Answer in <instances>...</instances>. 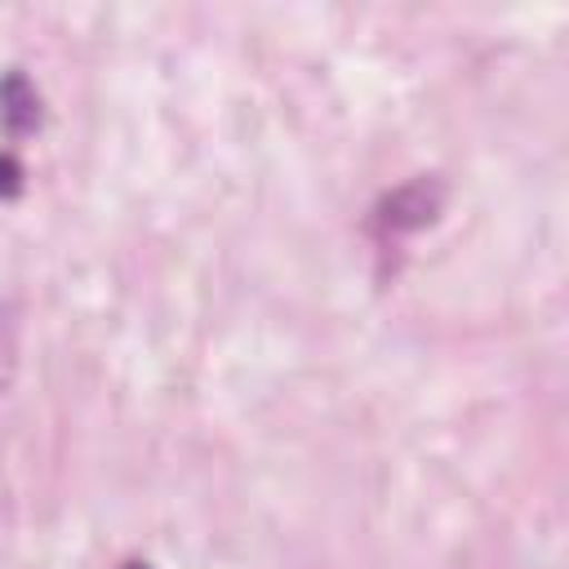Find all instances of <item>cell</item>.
<instances>
[{
    "label": "cell",
    "instance_id": "cell-1",
    "mask_svg": "<svg viewBox=\"0 0 569 569\" xmlns=\"http://www.w3.org/2000/svg\"><path fill=\"white\" fill-rule=\"evenodd\" d=\"M445 204V191L436 178H413L405 187H396L387 200H382V222L391 231H413V227H427Z\"/></svg>",
    "mask_w": 569,
    "mask_h": 569
},
{
    "label": "cell",
    "instance_id": "cell-2",
    "mask_svg": "<svg viewBox=\"0 0 569 569\" xmlns=\"http://www.w3.org/2000/svg\"><path fill=\"white\" fill-rule=\"evenodd\" d=\"M0 120L9 124V133H31L40 120V98L22 71H9L0 80Z\"/></svg>",
    "mask_w": 569,
    "mask_h": 569
},
{
    "label": "cell",
    "instance_id": "cell-3",
    "mask_svg": "<svg viewBox=\"0 0 569 569\" xmlns=\"http://www.w3.org/2000/svg\"><path fill=\"white\" fill-rule=\"evenodd\" d=\"M18 191H22V164L9 151H0V200H9Z\"/></svg>",
    "mask_w": 569,
    "mask_h": 569
},
{
    "label": "cell",
    "instance_id": "cell-4",
    "mask_svg": "<svg viewBox=\"0 0 569 569\" xmlns=\"http://www.w3.org/2000/svg\"><path fill=\"white\" fill-rule=\"evenodd\" d=\"M124 569H151V565H138V560H133V565H124Z\"/></svg>",
    "mask_w": 569,
    "mask_h": 569
}]
</instances>
